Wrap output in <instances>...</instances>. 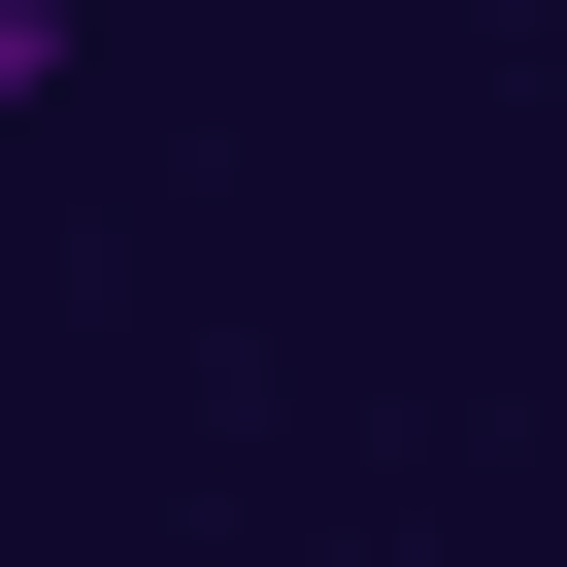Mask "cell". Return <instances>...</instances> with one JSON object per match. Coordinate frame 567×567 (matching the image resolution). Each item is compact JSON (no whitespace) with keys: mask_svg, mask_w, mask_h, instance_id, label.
I'll list each match as a JSON object with an SVG mask.
<instances>
[{"mask_svg":"<svg viewBox=\"0 0 567 567\" xmlns=\"http://www.w3.org/2000/svg\"><path fill=\"white\" fill-rule=\"evenodd\" d=\"M68 68H101V0H0V101H68Z\"/></svg>","mask_w":567,"mask_h":567,"instance_id":"6da1fadb","label":"cell"}]
</instances>
